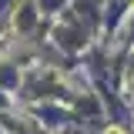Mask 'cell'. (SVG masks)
<instances>
[{"label": "cell", "mask_w": 134, "mask_h": 134, "mask_svg": "<svg viewBox=\"0 0 134 134\" xmlns=\"http://www.w3.org/2000/svg\"><path fill=\"white\" fill-rule=\"evenodd\" d=\"M104 134H121V131H117V127H111V131H104Z\"/></svg>", "instance_id": "cell-1"}]
</instances>
